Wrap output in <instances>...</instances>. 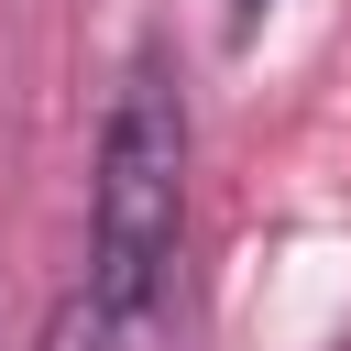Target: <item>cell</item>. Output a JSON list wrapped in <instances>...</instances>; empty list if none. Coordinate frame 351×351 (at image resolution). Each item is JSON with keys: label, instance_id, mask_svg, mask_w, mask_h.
I'll use <instances>...</instances> for the list:
<instances>
[{"label": "cell", "instance_id": "3957f363", "mask_svg": "<svg viewBox=\"0 0 351 351\" xmlns=\"http://www.w3.org/2000/svg\"><path fill=\"white\" fill-rule=\"evenodd\" d=\"M230 11H241V22H263V11H274V0H230Z\"/></svg>", "mask_w": 351, "mask_h": 351}, {"label": "cell", "instance_id": "7a4b0ae2", "mask_svg": "<svg viewBox=\"0 0 351 351\" xmlns=\"http://www.w3.org/2000/svg\"><path fill=\"white\" fill-rule=\"evenodd\" d=\"M33 351H132V340H121V329H110L88 296H66V307L44 318V340H33Z\"/></svg>", "mask_w": 351, "mask_h": 351}, {"label": "cell", "instance_id": "6da1fadb", "mask_svg": "<svg viewBox=\"0 0 351 351\" xmlns=\"http://www.w3.org/2000/svg\"><path fill=\"white\" fill-rule=\"evenodd\" d=\"M176 263H186V88L165 66V44L132 55L110 121H99V176H88V307L154 351L165 307H176Z\"/></svg>", "mask_w": 351, "mask_h": 351}]
</instances>
